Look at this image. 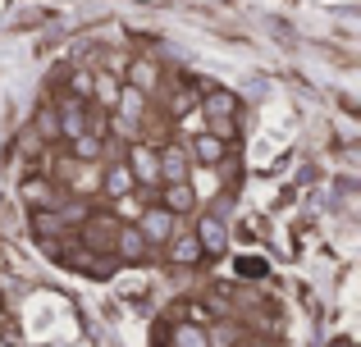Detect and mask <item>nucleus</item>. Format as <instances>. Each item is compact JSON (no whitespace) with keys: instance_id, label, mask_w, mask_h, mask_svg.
<instances>
[{"instance_id":"nucleus-23","label":"nucleus","mask_w":361,"mask_h":347,"mask_svg":"<svg viewBox=\"0 0 361 347\" xmlns=\"http://www.w3.org/2000/svg\"><path fill=\"white\" fill-rule=\"evenodd\" d=\"M334 347H353V343H348V339H338V343H334Z\"/></svg>"},{"instance_id":"nucleus-24","label":"nucleus","mask_w":361,"mask_h":347,"mask_svg":"<svg viewBox=\"0 0 361 347\" xmlns=\"http://www.w3.org/2000/svg\"><path fill=\"white\" fill-rule=\"evenodd\" d=\"M252 347H274V343H252Z\"/></svg>"},{"instance_id":"nucleus-20","label":"nucleus","mask_w":361,"mask_h":347,"mask_svg":"<svg viewBox=\"0 0 361 347\" xmlns=\"http://www.w3.org/2000/svg\"><path fill=\"white\" fill-rule=\"evenodd\" d=\"M27 201L46 206V201H51V187H46V183H27Z\"/></svg>"},{"instance_id":"nucleus-9","label":"nucleus","mask_w":361,"mask_h":347,"mask_svg":"<svg viewBox=\"0 0 361 347\" xmlns=\"http://www.w3.org/2000/svg\"><path fill=\"white\" fill-rule=\"evenodd\" d=\"M192 151H197V160H202V165H220L224 156H229V142H220L215 133H202L192 142Z\"/></svg>"},{"instance_id":"nucleus-15","label":"nucleus","mask_w":361,"mask_h":347,"mask_svg":"<svg viewBox=\"0 0 361 347\" xmlns=\"http://www.w3.org/2000/svg\"><path fill=\"white\" fill-rule=\"evenodd\" d=\"M233 270H238L243 279H261L265 275V260L261 256H238V265H233Z\"/></svg>"},{"instance_id":"nucleus-2","label":"nucleus","mask_w":361,"mask_h":347,"mask_svg":"<svg viewBox=\"0 0 361 347\" xmlns=\"http://www.w3.org/2000/svg\"><path fill=\"white\" fill-rule=\"evenodd\" d=\"M115 233H119V220H110V215H92L87 229H82V242H87L92 251H115Z\"/></svg>"},{"instance_id":"nucleus-18","label":"nucleus","mask_w":361,"mask_h":347,"mask_svg":"<svg viewBox=\"0 0 361 347\" xmlns=\"http://www.w3.org/2000/svg\"><path fill=\"white\" fill-rule=\"evenodd\" d=\"M37 128H42V137H55L60 133V115H55V110H42V115H37Z\"/></svg>"},{"instance_id":"nucleus-17","label":"nucleus","mask_w":361,"mask_h":347,"mask_svg":"<svg viewBox=\"0 0 361 347\" xmlns=\"http://www.w3.org/2000/svg\"><path fill=\"white\" fill-rule=\"evenodd\" d=\"M73 146H78V156H87V160H92V156H101V137H92V133H78V137H73Z\"/></svg>"},{"instance_id":"nucleus-7","label":"nucleus","mask_w":361,"mask_h":347,"mask_svg":"<svg viewBox=\"0 0 361 347\" xmlns=\"http://www.w3.org/2000/svg\"><path fill=\"white\" fill-rule=\"evenodd\" d=\"M115 251H119V260H142V251H147V238H142L137 229H128V224H119Z\"/></svg>"},{"instance_id":"nucleus-11","label":"nucleus","mask_w":361,"mask_h":347,"mask_svg":"<svg viewBox=\"0 0 361 347\" xmlns=\"http://www.w3.org/2000/svg\"><path fill=\"white\" fill-rule=\"evenodd\" d=\"M169 251H174V260H183V265L202 260V242H197V233H178V242Z\"/></svg>"},{"instance_id":"nucleus-3","label":"nucleus","mask_w":361,"mask_h":347,"mask_svg":"<svg viewBox=\"0 0 361 347\" xmlns=\"http://www.w3.org/2000/svg\"><path fill=\"white\" fill-rule=\"evenodd\" d=\"M197 242H202V256H220V251L229 247V233H224V224L215 220V215H206V220L197 224Z\"/></svg>"},{"instance_id":"nucleus-4","label":"nucleus","mask_w":361,"mask_h":347,"mask_svg":"<svg viewBox=\"0 0 361 347\" xmlns=\"http://www.w3.org/2000/svg\"><path fill=\"white\" fill-rule=\"evenodd\" d=\"M156 165H160V183H188V156L178 146H165L156 156Z\"/></svg>"},{"instance_id":"nucleus-6","label":"nucleus","mask_w":361,"mask_h":347,"mask_svg":"<svg viewBox=\"0 0 361 347\" xmlns=\"http://www.w3.org/2000/svg\"><path fill=\"white\" fill-rule=\"evenodd\" d=\"M206 115H211V124L224 128L238 115V96H233V92H211V96H206Z\"/></svg>"},{"instance_id":"nucleus-10","label":"nucleus","mask_w":361,"mask_h":347,"mask_svg":"<svg viewBox=\"0 0 361 347\" xmlns=\"http://www.w3.org/2000/svg\"><path fill=\"white\" fill-rule=\"evenodd\" d=\"M32 229H37V238H55V233H64V215L37 206V210H32Z\"/></svg>"},{"instance_id":"nucleus-13","label":"nucleus","mask_w":361,"mask_h":347,"mask_svg":"<svg viewBox=\"0 0 361 347\" xmlns=\"http://www.w3.org/2000/svg\"><path fill=\"white\" fill-rule=\"evenodd\" d=\"M192 201H197V196H192V187H188V183H169L165 206H169L174 215H188V210H192Z\"/></svg>"},{"instance_id":"nucleus-19","label":"nucleus","mask_w":361,"mask_h":347,"mask_svg":"<svg viewBox=\"0 0 361 347\" xmlns=\"http://www.w3.org/2000/svg\"><path fill=\"white\" fill-rule=\"evenodd\" d=\"M97 92H101V101H106V106H119V82L115 78H101Z\"/></svg>"},{"instance_id":"nucleus-21","label":"nucleus","mask_w":361,"mask_h":347,"mask_svg":"<svg viewBox=\"0 0 361 347\" xmlns=\"http://www.w3.org/2000/svg\"><path fill=\"white\" fill-rule=\"evenodd\" d=\"M206 343H215V347H229V343H233V329H229V324H220L215 334H206Z\"/></svg>"},{"instance_id":"nucleus-5","label":"nucleus","mask_w":361,"mask_h":347,"mask_svg":"<svg viewBox=\"0 0 361 347\" xmlns=\"http://www.w3.org/2000/svg\"><path fill=\"white\" fill-rule=\"evenodd\" d=\"M128 174L137 178V183H160L156 151H147V146H133V151H128Z\"/></svg>"},{"instance_id":"nucleus-14","label":"nucleus","mask_w":361,"mask_h":347,"mask_svg":"<svg viewBox=\"0 0 361 347\" xmlns=\"http://www.w3.org/2000/svg\"><path fill=\"white\" fill-rule=\"evenodd\" d=\"M128 183H133V174L123 170V165H115V170H110V178H106V192H110V196H123V192H128Z\"/></svg>"},{"instance_id":"nucleus-12","label":"nucleus","mask_w":361,"mask_h":347,"mask_svg":"<svg viewBox=\"0 0 361 347\" xmlns=\"http://www.w3.org/2000/svg\"><path fill=\"white\" fill-rule=\"evenodd\" d=\"M169 347H211V343H206V329H202V324H178L174 339H169Z\"/></svg>"},{"instance_id":"nucleus-8","label":"nucleus","mask_w":361,"mask_h":347,"mask_svg":"<svg viewBox=\"0 0 361 347\" xmlns=\"http://www.w3.org/2000/svg\"><path fill=\"white\" fill-rule=\"evenodd\" d=\"M60 133H64V137H78V133H87V110H82V96H73L69 106L60 110Z\"/></svg>"},{"instance_id":"nucleus-1","label":"nucleus","mask_w":361,"mask_h":347,"mask_svg":"<svg viewBox=\"0 0 361 347\" xmlns=\"http://www.w3.org/2000/svg\"><path fill=\"white\" fill-rule=\"evenodd\" d=\"M137 233L147 242H169V238H174V210H169V206H151V210L142 215Z\"/></svg>"},{"instance_id":"nucleus-16","label":"nucleus","mask_w":361,"mask_h":347,"mask_svg":"<svg viewBox=\"0 0 361 347\" xmlns=\"http://www.w3.org/2000/svg\"><path fill=\"white\" fill-rule=\"evenodd\" d=\"M151 82H156V64L137 60V64H133V87H151Z\"/></svg>"},{"instance_id":"nucleus-22","label":"nucleus","mask_w":361,"mask_h":347,"mask_svg":"<svg viewBox=\"0 0 361 347\" xmlns=\"http://www.w3.org/2000/svg\"><path fill=\"white\" fill-rule=\"evenodd\" d=\"M87 82H92V78H87V73H78V78H73V96H87V92H92V87H87Z\"/></svg>"}]
</instances>
